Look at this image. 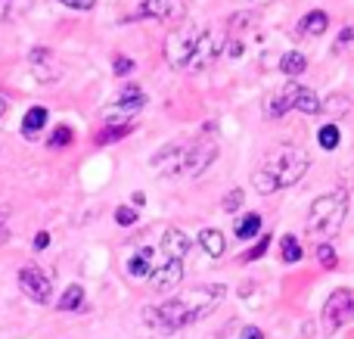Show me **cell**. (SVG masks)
Here are the masks:
<instances>
[{"label": "cell", "mask_w": 354, "mask_h": 339, "mask_svg": "<svg viewBox=\"0 0 354 339\" xmlns=\"http://www.w3.org/2000/svg\"><path fill=\"white\" fill-rule=\"evenodd\" d=\"M227 286L224 284H205V286H193L183 296H171L165 302L147 309V321L153 324L162 333H174V330L187 327V324H196L202 318H208L214 309L221 305Z\"/></svg>", "instance_id": "obj_1"}, {"label": "cell", "mask_w": 354, "mask_h": 339, "mask_svg": "<svg viewBox=\"0 0 354 339\" xmlns=\"http://www.w3.org/2000/svg\"><path fill=\"white\" fill-rule=\"evenodd\" d=\"M308 153L301 147H292V143H283L280 149L264 159V165L258 172H252V187L258 193H277L283 187H292L305 178L308 172Z\"/></svg>", "instance_id": "obj_2"}, {"label": "cell", "mask_w": 354, "mask_h": 339, "mask_svg": "<svg viewBox=\"0 0 354 339\" xmlns=\"http://www.w3.org/2000/svg\"><path fill=\"white\" fill-rule=\"evenodd\" d=\"M345 215H348V193L345 190L320 193V196L311 203V209H308V221H305L308 237L330 240V237L342 228Z\"/></svg>", "instance_id": "obj_3"}, {"label": "cell", "mask_w": 354, "mask_h": 339, "mask_svg": "<svg viewBox=\"0 0 354 339\" xmlns=\"http://www.w3.org/2000/svg\"><path fill=\"white\" fill-rule=\"evenodd\" d=\"M143 106H147V93L137 84H124L122 91H118L115 103H112L109 109H103V122L106 125H134L137 112H140Z\"/></svg>", "instance_id": "obj_4"}, {"label": "cell", "mask_w": 354, "mask_h": 339, "mask_svg": "<svg viewBox=\"0 0 354 339\" xmlns=\"http://www.w3.org/2000/svg\"><path fill=\"white\" fill-rule=\"evenodd\" d=\"M224 44H227L224 31H218V28L199 31V37H196V47H193V56H189V62H187V68H183V72H202V68H208L221 56Z\"/></svg>", "instance_id": "obj_5"}, {"label": "cell", "mask_w": 354, "mask_h": 339, "mask_svg": "<svg viewBox=\"0 0 354 339\" xmlns=\"http://www.w3.org/2000/svg\"><path fill=\"white\" fill-rule=\"evenodd\" d=\"M218 143L208 140V137H199L193 143H183V168L180 174L183 178H199L205 168H212V162L218 159Z\"/></svg>", "instance_id": "obj_6"}, {"label": "cell", "mask_w": 354, "mask_h": 339, "mask_svg": "<svg viewBox=\"0 0 354 339\" xmlns=\"http://www.w3.org/2000/svg\"><path fill=\"white\" fill-rule=\"evenodd\" d=\"M354 321V290H336L324 305V330L336 333V330L348 327Z\"/></svg>", "instance_id": "obj_7"}, {"label": "cell", "mask_w": 354, "mask_h": 339, "mask_svg": "<svg viewBox=\"0 0 354 339\" xmlns=\"http://www.w3.org/2000/svg\"><path fill=\"white\" fill-rule=\"evenodd\" d=\"M196 37H199V28L193 25H180L168 35L165 41V59L171 68H187L189 56H193V47H196Z\"/></svg>", "instance_id": "obj_8"}, {"label": "cell", "mask_w": 354, "mask_h": 339, "mask_svg": "<svg viewBox=\"0 0 354 339\" xmlns=\"http://www.w3.org/2000/svg\"><path fill=\"white\" fill-rule=\"evenodd\" d=\"M19 290L37 305H47L53 299V280L41 271L37 265H25L19 268Z\"/></svg>", "instance_id": "obj_9"}, {"label": "cell", "mask_w": 354, "mask_h": 339, "mask_svg": "<svg viewBox=\"0 0 354 339\" xmlns=\"http://www.w3.org/2000/svg\"><path fill=\"white\" fill-rule=\"evenodd\" d=\"M187 16V0H140L134 10V19H162L177 22Z\"/></svg>", "instance_id": "obj_10"}, {"label": "cell", "mask_w": 354, "mask_h": 339, "mask_svg": "<svg viewBox=\"0 0 354 339\" xmlns=\"http://www.w3.org/2000/svg\"><path fill=\"white\" fill-rule=\"evenodd\" d=\"M28 62H31V75H35L41 84H53V81L62 78V66L50 47H31Z\"/></svg>", "instance_id": "obj_11"}, {"label": "cell", "mask_w": 354, "mask_h": 339, "mask_svg": "<svg viewBox=\"0 0 354 339\" xmlns=\"http://www.w3.org/2000/svg\"><path fill=\"white\" fill-rule=\"evenodd\" d=\"M162 262H165V255L159 253V246H137L134 253H131V259H128V274L131 277H137V280L149 277Z\"/></svg>", "instance_id": "obj_12"}, {"label": "cell", "mask_w": 354, "mask_h": 339, "mask_svg": "<svg viewBox=\"0 0 354 339\" xmlns=\"http://www.w3.org/2000/svg\"><path fill=\"white\" fill-rule=\"evenodd\" d=\"M180 280H183V262H174V259H165L149 274V284H153L156 293H171L180 286Z\"/></svg>", "instance_id": "obj_13"}, {"label": "cell", "mask_w": 354, "mask_h": 339, "mask_svg": "<svg viewBox=\"0 0 354 339\" xmlns=\"http://www.w3.org/2000/svg\"><path fill=\"white\" fill-rule=\"evenodd\" d=\"M189 249H193V240H189V237L183 234L180 228H165V234H162V243H159V253L165 255V259L183 262L189 255Z\"/></svg>", "instance_id": "obj_14"}, {"label": "cell", "mask_w": 354, "mask_h": 339, "mask_svg": "<svg viewBox=\"0 0 354 339\" xmlns=\"http://www.w3.org/2000/svg\"><path fill=\"white\" fill-rule=\"evenodd\" d=\"M299 93H301V84H286V87H280V91L270 97V103H268V109H270V116L274 118H283L289 109H295V100H299Z\"/></svg>", "instance_id": "obj_15"}, {"label": "cell", "mask_w": 354, "mask_h": 339, "mask_svg": "<svg viewBox=\"0 0 354 339\" xmlns=\"http://www.w3.org/2000/svg\"><path fill=\"white\" fill-rule=\"evenodd\" d=\"M330 28V12L326 10H311L299 19V31L301 35H311V37H320L324 31Z\"/></svg>", "instance_id": "obj_16"}, {"label": "cell", "mask_w": 354, "mask_h": 339, "mask_svg": "<svg viewBox=\"0 0 354 339\" xmlns=\"http://www.w3.org/2000/svg\"><path fill=\"white\" fill-rule=\"evenodd\" d=\"M199 246H202V253H205V255L221 259V255H224V249H227V243H224V234H221L218 228H202L199 230Z\"/></svg>", "instance_id": "obj_17"}, {"label": "cell", "mask_w": 354, "mask_h": 339, "mask_svg": "<svg viewBox=\"0 0 354 339\" xmlns=\"http://www.w3.org/2000/svg\"><path fill=\"white\" fill-rule=\"evenodd\" d=\"M47 118H50L47 106H31V109L25 112V118H22V134L25 137H37V131L47 125Z\"/></svg>", "instance_id": "obj_18"}, {"label": "cell", "mask_w": 354, "mask_h": 339, "mask_svg": "<svg viewBox=\"0 0 354 339\" xmlns=\"http://www.w3.org/2000/svg\"><path fill=\"white\" fill-rule=\"evenodd\" d=\"M128 134H134V125H103L93 140H97V147H109V143L124 140Z\"/></svg>", "instance_id": "obj_19"}, {"label": "cell", "mask_w": 354, "mask_h": 339, "mask_svg": "<svg viewBox=\"0 0 354 339\" xmlns=\"http://www.w3.org/2000/svg\"><path fill=\"white\" fill-rule=\"evenodd\" d=\"M261 221H264V218L258 215V212H249V215H243L236 221V228H233L236 240H252V237H258V234H261Z\"/></svg>", "instance_id": "obj_20"}, {"label": "cell", "mask_w": 354, "mask_h": 339, "mask_svg": "<svg viewBox=\"0 0 354 339\" xmlns=\"http://www.w3.org/2000/svg\"><path fill=\"white\" fill-rule=\"evenodd\" d=\"M81 305H84V286H81V284H72V286H66V290H62V296H59V302H56V309H59V311H78Z\"/></svg>", "instance_id": "obj_21"}, {"label": "cell", "mask_w": 354, "mask_h": 339, "mask_svg": "<svg viewBox=\"0 0 354 339\" xmlns=\"http://www.w3.org/2000/svg\"><path fill=\"white\" fill-rule=\"evenodd\" d=\"M317 143H320V149L333 153V149L342 143V131H339V125H336V122H326L324 128L317 131Z\"/></svg>", "instance_id": "obj_22"}, {"label": "cell", "mask_w": 354, "mask_h": 339, "mask_svg": "<svg viewBox=\"0 0 354 339\" xmlns=\"http://www.w3.org/2000/svg\"><path fill=\"white\" fill-rule=\"evenodd\" d=\"M308 68V59H305V53H299V50H289V53H283V59H280V72L283 75H301Z\"/></svg>", "instance_id": "obj_23"}, {"label": "cell", "mask_w": 354, "mask_h": 339, "mask_svg": "<svg viewBox=\"0 0 354 339\" xmlns=\"http://www.w3.org/2000/svg\"><path fill=\"white\" fill-rule=\"evenodd\" d=\"M295 109L305 112V116H317L320 112V97L311 91V87H301L299 100H295Z\"/></svg>", "instance_id": "obj_24"}, {"label": "cell", "mask_w": 354, "mask_h": 339, "mask_svg": "<svg viewBox=\"0 0 354 339\" xmlns=\"http://www.w3.org/2000/svg\"><path fill=\"white\" fill-rule=\"evenodd\" d=\"M72 140H75V131L68 128V125H56V128L50 131V137H47V147L66 149V147H72Z\"/></svg>", "instance_id": "obj_25"}, {"label": "cell", "mask_w": 354, "mask_h": 339, "mask_svg": "<svg viewBox=\"0 0 354 339\" xmlns=\"http://www.w3.org/2000/svg\"><path fill=\"white\" fill-rule=\"evenodd\" d=\"M280 253H283V262L295 265V262H301V243L295 240V237H283V240H280Z\"/></svg>", "instance_id": "obj_26"}, {"label": "cell", "mask_w": 354, "mask_h": 339, "mask_svg": "<svg viewBox=\"0 0 354 339\" xmlns=\"http://www.w3.org/2000/svg\"><path fill=\"white\" fill-rule=\"evenodd\" d=\"M137 218H140V212H137L134 205H118V209H115V221L122 224V228H131V224H137Z\"/></svg>", "instance_id": "obj_27"}, {"label": "cell", "mask_w": 354, "mask_h": 339, "mask_svg": "<svg viewBox=\"0 0 354 339\" xmlns=\"http://www.w3.org/2000/svg\"><path fill=\"white\" fill-rule=\"evenodd\" d=\"M134 68H137V62L131 59V56H124V53L112 56V72H115V75H131Z\"/></svg>", "instance_id": "obj_28"}, {"label": "cell", "mask_w": 354, "mask_h": 339, "mask_svg": "<svg viewBox=\"0 0 354 339\" xmlns=\"http://www.w3.org/2000/svg\"><path fill=\"white\" fill-rule=\"evenodd\" d=\"M317 262H320V265H324V268H336V249H333L330 246V243H320V246H317Z\"/></svg>", "instance_id": "obj_29"}, {"label": "cell", "mask_w": 354, "mask_h": 339, "mask_svg": "<svg viewBox=\"0 0 354 339\" xmlns=\"http://www.w3.org/2000/svg\"><path fill=\"white\" fill-rule=\"evenodd\" d=\"M268 246H270V237H268V234H264V237H261V240H258V243H255V246H252V249H249V253H245V255H243V262H255V259H261V255H264V253H268Z\"/></svg>", "instance_id": "obj_30"}, {"label": "cell", "mask_w": 354, "mask_h": 339, "mask_svg": "<svg viewBox=\"0 0 354 339\" xmlns=\"http://www.w3.org/2000/svg\"><path fill=\"white\" fill-rule=\"evenodd\" d=\"M339 112V116H342V112H348V100L345 97H330L326 100V103H320V112Z\"/></svg>", "instance_id": "obj_31"}, {"label": "cell", "mask_w": 354, "mask_h": 339, "mask_svg": "<svg viewBox=\"0 0 354 339\" xmlns=\"http://www.w3.org/2000/svg\"><path fill=\"white\" fill-rule=\"evenodd\" d=\"M243 205V190H230L224 199H221V209L224 212H236Z\"/></svg>", "instance_id": "obj_32"}, {"label": "cell", "mask_w": 354, "mask_h": 339, "mask_svg": "<svg viewBox=\"0 0 354 339\" xmlns=\"http://www.w3.org/2000/svg\"><path fill=\"white\" fill-rule=\"evenodd\" d=\"M62 6H68V10H93V6H97V0H59Z\"/></svg>", "instance_id": "obj_33"}, {"label": "cell", "mask_w": 354, "mask_h": 339, "mask_svg": "<svg viewBox=\"0 0 354 339\" xmlns=\"http://www.w3.org/2000/svg\"><path fill=\"white\" fill-rule=\"evenodd\" d=\"M336 44H339V47H351V44H354V25H348V28L339 31Z\"/></svg>", "instance_id": "obj_34"}, {"label": "cell", "mask_w": 354, "mask_h": 339, "mask_svg": "<svg viewBox=\"0 0 354 339\" xmlns=\"http://www.w3.org/2000/svg\"><path fill=\"white\" fill-rule=\"evenodd\" d=\"M31 246H35L37 253H41V249H47V246H50V234H47V230H37V234H35V243H31Z\"/></svg>", "instance_id": "obj_35"}, {"label": "cell", "mask_w": 354, "mask_h": 339, "mask_svg": "<svg viewBox=\"0 0 354 339\" xmlns=\"http://www.w3.org/2000/svg\"><path fill=\"white\" fill-rule=\"evenodd\" d=\"M239 339H264V330L252 324V327H243V333H239Z\"/></svg>", "instance_id": "obj_36"}, {"label": "cell", "mask_w": 354, "mask_h": 339, "mask_svg": "<svg viewBox=\"0 0 354 339\" xmlns=\"http://www.w3.org/2000/svg\"><path fill=\"white\" fill-rule=\"evenodd\" d=\"M243 41H227V53H230V56H243Z\"/></svg>", "instance_id": "obj_37"}, {"label": "cell", "mask_w": 354, "mask_h": 339, "mask_svg": "<svg viewBox=\"0 0 354 339\" xmlns=\"http://www.w3.org/2000/svg\"><path fill=\"white\" fill-rule=\"evenodd\" d=\"M143 203H147V196H143V193H134V196H131V205H134V209H140Z\"/></svg>", "instance_id": "obj_38"}, {"label": "cell", "mask_w": 354, "mask_h": 339, "mask_svg": "<svg viewBox=\"0 0 354 339\" xmlns=\"http://www.w3.org/2000/svg\"><path fill=\"white\" fill-rule=\"evenodd\" d=\"M6 6H10V0H0V16L6 12Z\"/></svg>", "instance_id": "obj_39"}, {"label": "cell", "mask_w": 354, "mask_h": 339, "mask_svg": "<svg viewBox=\"0 0 354 339\" xmlns=\"http://www.w3.org/2000/svg\"><path fill=\"white\" fill-rule=\"evenodd\" d=\"M3 112H6V100L0 97V118H3Z\"/></svg>", "instance_id": "obj_40"}, {"label": "cell", "mask_w": 354, "mask_h": 339, "mask_svg": "<svg viewBox=\"0 0 354 339\" xmlns=\"http://www.w3.org/2000/svg\"><path fill=\"white\" fill-rule=\"evenodd\" d=\"M0 224H3V212H0Z\"/></svg>", "instance_id": "obj_41"}]
</instances>
